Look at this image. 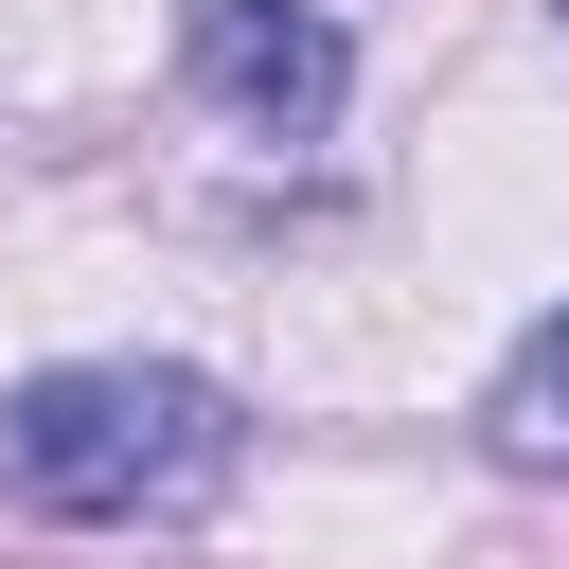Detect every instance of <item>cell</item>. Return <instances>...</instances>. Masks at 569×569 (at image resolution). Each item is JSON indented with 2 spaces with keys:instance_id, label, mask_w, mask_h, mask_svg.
Returning <instances> with one entry per match:
<instances>
[{
  "instance_id": "obj_1",
  "label": "cell",
  "mask_w": 569,
  "mask_h": 569,
  "mask_svg": "<svg viewBox=\"0 0 569 569\" xmlns=\"http://www.w3.org/2000/svg\"><path fill=\"white\" fill-rule=\"evenodd\" d=\"M249 462V409L178 356H53L0 391V480L71 533H142V516H196L213 480Z\"/></svg>"
},
{
  "instance_id": "obj_2",
  "label": "cell",
  "mask_w": 569,
  "mask_h": 569,
  "mask_svg": "<svg viewBox=\"0 0 569 569\" xmlns=\"http://www.w3.org/2000/svg\"><path fill=\"white\" fill-rule=\"evenodd\" d=\"M178 71L249 124V142H320L356 107V36L302 0H178Z\"/></svg>"
},
{
  "instance_id": "obj_3",
  "label": "cell",
  "mask_w": 569,
  "mask_h": 569,
  "mask_svg": "<svg viewBox=\"0 0 569 569\" xmlns=\"http://www.w3.org/2000/svg\"><path fill=\"white\" fill-rule=\"evenodd\" d=\"M480 445L516 462V480H569V302L498 356V391H480Z\"/></svg>"
}]
</instances>
